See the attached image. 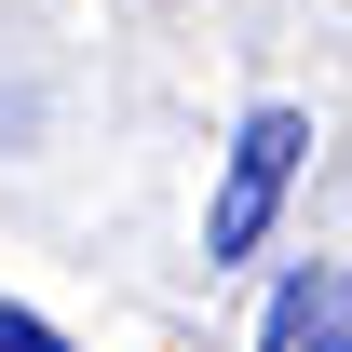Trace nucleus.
Listing matches in <instances>:
<instances>
[{"mask_svg":"<svg viewBox=\"0 0 352 352\" xmlns=\"http://www.w3.org/2000/svg\"><path fill=\"white\" fill-rule=\"evenodd\" d=\"M298 163H311V122H298V109H244L230 176H217V204H204V271H230V258L271 244V204L298 190Z\"/></svg>","mask_w":352,"mask_h":352,"instance_id":"f257e3e1","label":"nucleus"},{"mask_svg":"<svg viewBox=\"0 0 352 352\" xmlns=\"http://www.w3.org/2000/svg\"><path fill=\"white\" fill-rule=\"evenodd\" d=\"M258 352H352V271L339 258H298L258 311Z\"/></svg>","mask_w":352,"mask_h":352,"instance_id":"f03ea898","label":"nucleus"},{"mask_svg":"<svg viewBox=\"0 0 352 352\" xmlns=\"http://www.w3.org/2000/svg\"><path fill=\"white\" fill-rule=\"evenodd\" d=\"M0 352H68V339H54L41 311H0Z\"/></svg>","mask_w":352,"mask_h":352,"instance_id":"7ed1b4c3","label":"nucleus"}]
</instances>
